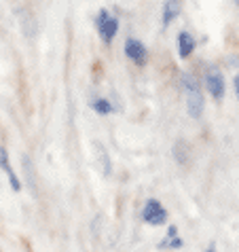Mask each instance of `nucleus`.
<instances>
[{"label":"nucleus","mask_w":239,"mask_h":252,"mask_svg":"<svg viewBox=\"0 0 239 252\" xmlns=\"http://www.w3.org/2000/svg\"><path fill=\"white\" fill-rule=\"evenodd\" d=\"M206 252H216V244H209V246H208V250Z\"/></svg>","instance_id":"13"},{"label":"nucleus","mask_w":239,"mask_h":252,"mask_svg":"<svg viewBox=\"0 0 239 252\" xmlns=\"http://www.w3.org/2000/svg\"><path fill=\"white\" fill-rule=\"evenodd\" d=\"M180 13V0H167L163 6V24L170 26Z\"/></svg>","instance_id":"7"},{"label":"nucleus","mask_w":239,"mask_h":252,"mask_svg":"<svg viewBox=\"0 0 239 252\" xmlns=\"http://www.w3.org/2000/svg\"><path fill=\"white\" fill-rule=\"evenodd\" d=\"M117 30H119V19H117V17H108V19H106V24L100 28V34H102L104 43H110V40L115 38Z\"/></svg>","instance_id":"8"},{"label":"nucleus","mask_w":239,"mask_h":252,"mask_svg":"<svg viewBox=\"0 0 239 252\" xmlns=\"http://www.w3.org/2000/svg\"><path fill=\"white\" fill-rule=\"evenodd\" d=\"M142 220L149 222L152 227H159V225H165L167 222V212L165 208L161 206L159 199H149L142 208Z\"/></svg>","instance_id":"2"},{"label":"nucleus","mask_w":239,"mask_h":252,"mask_svg":"<svg viewBox=\"0 0 239 252\" xmlns=\"http://www.w3.org/2000/svg\"><path fill=\"white\" fill-rule=\"evenodd\" d=\"M237 4H239V0H237Z\"/></svg>","instance_id":"15"},{"label":"nucleus","mask_w":239,"mask_h":252,"mask_svg":"<svg viewBox=\"0 0 239 252\" xmlns=\"http://www.w3.org/2000/svg\"><path fill=\"white\" fill-rule=\"evenodd\" d=\"M0 167L4 170V174H6V178H9V185H11L13 191H15V193L22 191V180L17 178L15 170H13V165H11V161H9V153H6L4 146H0Z\"/></svg>","instance_id":"4"},{"label":"nucleus","mask_w":239,"mask_h":252,"mask_svg":"<svg viewBox=\"0 0 239 252\" xmlns=\"http://www.w3.org/2000/svg\"><path fill=\"white\" fill-rule=\"evenodd\" d=\"M235 89H237V95H239V76H235Z\"/></svg>","instance_id":"14"},{"label":"nucleus","mask_w":239,"mask_h":252,"mask_svg":"<svg viewBox=\"0 0 239 252\" xmlns=\"http://www.w3.org/2000/svg\"><path fill=\"white\" fill-rule=\"evenodd\" d=\"M176 235H178V229H176V225H170V227H167V240H172V237H176Z\"/></svg>","instance_id":"12"},{"label":"nucleus","mask_w":239,"mask_h":252,"mask_svg":"<svg viewBox=\"0 0 239 252\" xmlns=\"http://www.w3.org/2000/svg\"><path fill=\"white\" fill-rule=\"evenodd\" d=\"M193 51H195V38L188 32H180V36H178V53H180V58L186 60Z\"/></svg>","instance_id":"6"},{"label":"nucleus","mask_w":239,"mask_h":252,"mask_svg":"<svg viewBox=\"0 0 239 252\" xmlns=\"http://www.w3.org/2000/svg\"><path fill=\"white\" fill-rule=\"evenodd\" d=\"M110 15H108V11L106 9H102L100 13H97V22H95V26H97V30H100V28L104 26V24H106V19H108Z\"/></svg>","instance_id":"11"},{"label":"nucleus","mask_w":239,"mask_h":252,"mask_svg":"<svg viewBox=\"0 0 239 252\" xmlns=\"http://www.w3.org/2000/svg\"><path fill=\"white\" fill-rule=\"evenodd\" d=\"M184 89H186V110L188 115H191L193 119H199L203 115V94H201V87L199 83H197V79L193 74H184Z\"/></svg>","instance_id":"1"},{"label":"nucleus","mask_w":239,"mask_h":252,"mask_svg":"<svg viewBox=\"0 0 239 252\" xmlns=\"http://www.w3.org/2000/svg\"><path fill=\"white\" fill-rule=\"evenodd\" d=\"M182 246H184V242H182V237H178V235L172 237V240H167L165 237V240L159 244V248H174V250H180Z\"/></svg>","instance_id":"9"},{"label":"nucleus","mask_w":239,"mask_h":252,"mask_svg":"<svg viewBox=\"0 0 239 252\" xmlns=\"http://www.w3.org/2000/svg\"><path fill=\"white\" fill-rule=\"evenodd\" d=\"M93 110H95V113H100V115H108L112 110V106H110L108 100H95L93 102Z\"/></svg>","instance_id":"10"},{"label":"nucleus","mask_w":239,"mask_h":252,"mask_svg":"<svg viewBox=\"0 0 239 252\" xmlns=\"http://www.w3.org/2000/svg\"><path fill=\"white\" fill-rule=\"evenodd\" d=\"M206 87L209 89V94H212L216 100H222L224 95V76L218 72V70H209L206 74Z\"/></svg>","instance_id":"5"},{"label":"nucleus","mask_w":239,"mask_h":252,"mask_svg":"<svg viewBox=\"0 0 239 252\" xmlns=\"http://www.w3.org/2000/svg\"><path fill=\"white\" fill-rule=\"evenodd\" d=\"M125 55H127L131 62H136L138 66H144L146 62H149V51H146V47L136 38L125 40Z\"/></svg>","instance_id":"3"}]
</instances>
